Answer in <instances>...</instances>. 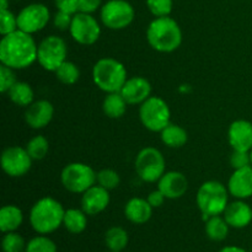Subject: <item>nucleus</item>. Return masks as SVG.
Returning a JSON list of instances; mask_svg holds the SVG:
<instances>
[{"label": "nucleus", "instance_id": "c03bdc74", "mask_svg": "<svg viewBox=\"0 0 252 252\" xmlns=\"http://www.w3.org/2000/svg\"><path fill=\"white\" fill-rule=\"evenodd\" d=\"M250 155H251V165H252V149L250 150Z\"/></svg>", "mask_w": 252, "mask_h": 252}, {"label": "nucleus", "instance_id": "a878e982", "mask_svg": "<svg viewBox=\"0 0 252 252\" xmlns=\"http://www.w3.org/2000/svg\"><path fill=\"white\" fill-rule=\"evenodd\" d=\"M7 96L15 105L21 106V107H29L33 102L34 93L29 83L16 81L14 86L7 91Z\"/></svg>", "mask_w": 252, "mask_h": 252}, {"label": "nucleus", "instance_id": "58836bf2", "mask_svg": "<svg viewBox=\"0 0 252 252\" xmlns=\"http://www.w3.org/2000/svg\"><path fill=\"white\" fill-rule=\"evenodd\" d=\"M54 4L58 11L68 12L70 15L79 12V0H54Z\"/></svg>", "mask_w": 252, "mask_h": 252}, {"label": "nucleus", "instance_id": "f8f14e48", "mask_svg": "<svg viewBox=\"0 0 252 252\" xmlns=\"http://www.w3.org/2000/svg\"><path fill=\"white\" fill-rule=\"evenodd\" d=\"M51 20V11L48 6L42 2H32L26 5L17 14L19 30L26 33L33 34L42 31Z\"/></svg>", "mask_w": 252, "mask_h": 252}, {"label": "nucleus", "instance_id": "bb28decb", "mask_svg": "<svg viewBox=\"0 0 252 252\" xmlns=\"http://www.w3.org/2000/svg\"><path fill=\"white\" fill-rule=\"evenodd\" d=\"M129 241L128 233L121 226H112L105 234V244L108 250L112 252H121L125 250Z\"/></svg>", "mask_w": 252, "mask_h": 252}, {"label": "nucleus", "instance_id": "e433bc0d", "mask_svg": "<svg viewBox=\"0 0 252 252\" xmlns=\"http://www.w3.org/2000/svg\"><path fill=\"white\" fill-rule=\"evenodd\" d=\"M230 165L234 170L243 169V167L251 165L250 152H243V150H233L230 155Z\"/></svg>", "mask_w": 252, "mask_h": 252}, {"label": "nucleus", "instance_id": "6e6552de", "mask_svg": "<svg viewBox=\"0 0 252 252\" xmlns=\"http://www.w3.org/2000/svg\"><path fill=\"white\" fill-rule=\"evenodd\" d=\"M135 172L145 182H158L166 172L162 153L154 147H147L138 153L134 161Z\"/></svg>", "mask_w": 252, "mask_h": 252}, {"label": "nucleus", "instance_id": "c85d7f7f", "mask_svg": "<svg viewBox=\"0 0 252 252\" xmlns=\"http://www.w3.org/2000/svg\"><path fill=\"white\" fill-rule=\"evenodd\" d=\"M56 78L64 85H74L80 78V70L78 65L70 61H65L56 71Z\"/></svg>", "mask_w": 252, "mask_h": 252}, {"label": "nucleus", "instance_id": "9d476101", "mask_svg": "<svg viewBox=\"0 0 252 252\" xmlns=\"http://www.w3.org/2000/svg\"><path fill=\"white\" fill-rule=\"evenodd\" d=\"M134 16V7L127 0H108L100 9V19L103 26L115 31L127 29Z\"/></svg>", "mask_w": 252, "mask_h": 252}, {"label": "nucleus", "instance_id": "79ce46f5", "mask_svg": "<svg viewBox=\"0 0 252 252\" xmlns=\"http://www.w3.org/2000/svg\"><path fill=\"white\" fill-rule=\"evenodd\" d=\"M219 252H246L244 249L239 248V246H225L221 249Z\"/></svg>", "mask_w": 252, "mask_h": 252}, {"label": "nucleus", "instance_id": "a18cd8bd", "mask_svg": "<svg viewBox=\"0 0 252 252\" xmlns=\"http://www.w3.org/2000/svg\"><path fill=\"white\" fill-rule=\"evenodd\" d=\"M110 252H112V251H110Z\"/></svg>", "mask_w": 252, "mask_h": 252}, {"label": "nucleus", "instance_id": "4be33fe9", "mask_svg": "<svg viewBox=\"0 0 252 252\" xmlns=\"http://www.w3.org/2000/svg\"><path fill=\"white\" fill-rule=\"evenodd\" d=\"M24 221V213L15 204H6L0 209V230L2 233L16 231Z\"/></svg>", "mask_w": 252, "mask_h": 252}, {"label": "nucleus", "instance_id": "a19ab883", "mask_svg": "<svg viewBox=\"0 0 252 252\" xmlns=\"http://www.w3.org/2000/svg\"><path fill=\"white\" fill-rule=\"evenodd\" d=\"M147 199H148V202H149L150 206H152L153 208H159V207H161L162 204H164L166 197H165V194L162 193V192L160 191L159 189H157L155 191L150 192Z\"/></svg>", "mask_w": 252, "mask_h": 252}, {"label": "nucleus", "instance_id": "f03ea898", "mask_svg": "<svg viewBox=\"0 0 252 252\" xmlns=\"http://www.w3.org/2000/svg\"><path fill=\"white\" fill-rule=\"evenodd\" d=\"M147 39L160 53L175 52L182 43V31L176 20L170 16L155 17L147 30Z\"/></svg>", "mask_w": 252, "mask_h": 252}, {"label": "nucleus", "instance_id": "4c0bfd02", "mask_svg": "<svg viewBox=\"0 0 252 252\" xmlns=\"http://www.w3.org/2000/svg\"><path fill=\"white\" fill-rule=\"evenodd\" d=\"M71 21H73V15L64 11H57L53 17V25L59 31H66L70 29Z\"/></svg>", "mask_w": 252, "mask_h": 252}, {"label": "nucleus", "instance_id": "f3484780", "mask_svg": "<svg viewBox=\"0 0 252 252\" xmlns=\"http://www.w3.org/2000/svg\"><path fill=\"white\" fill-rule=\"evenodd\" d=\"M226 187L229 193L236 199H248L252 197V165L234 170Z\"/></svg>", "mask_w": 252, "mask_h": 252}, {"label": "nucleus", "instance_id": "423d86ee", "mask_svg": "<svg viewBox=\"0 0 252 252\" xmlns=\"http://www.w3.org/2000/svg\"><path fill=\"white\" fill-rule=\"evenodd\" d=\"M97 172L84 162H70L62 170L61 182L66 191L83 194L90 187L96 185Z\"/></svg>", "mask_w": 252, "mask_h": 252}, {"label": "nucleus", "instance_id": "c9c22d12", "mask_svg": "<svg viewBox=\"0 0 252 252\" xmlns=\"http://www.w3.org/2000/svg\"><path fill=\"white\" fill-rule=\"evenodd\" d=\"M16 75L14 69L1 64L0 65V91L2 94H7V91L16 83Z\"/></svg>", "mask_w": 252, "mask_h": 252}, {"label": "nucleus", "instance_id": "72a5a7b5", "mask_svg": "<svg viewBox=\"0 0 252 252\" xmlns=\"http://www.w3.org/2000/svg\"><path fill=\"white\" fill-rule=\"evenodd\" d=\"M19 30L17 25V15L7 10H0V33L1 36L12 33V32Z\"/></svg>", "mask_w": 252, "mask_h": 252}, {"label": "nucleus", "instance_id": "393cba45", "mask_svg": "<svg viewBox=\"0 0 252 252\" xmlns=\"http://www.w3.org/2000/svg\"><path fill=\"white\" fill-rule=\"evenodd\" d=\"M63 225L71 234H81L88 226V214L83 209L70 208L64 213Z\"/></svg>", "mask_w": 252, "mask_h": 252}, {"label": "nucleus", "instance_id": "1a4fd4ad", "mask_svg": "<svg viewBox=\"0 0 252 252\" xmlns=\"http://www.w3.org/2000/svg\"><path fill=\"white\" fill-rule=\"evenodd\" d=\"M68 48L62 37L51 34L42 39L37 48V62L47 71H56L66 61Z\"/></svg>", "mask_w": 252, "mask_h": 252}, {"label": "nucleus", "instance_id": "c756f323", "mask_svg": "<svg viewBox=\"0 0 252 252\" xmlns=\"http://www.w3.org/2000/svg\"><path fill=\"white\" fill-rule=\"evenodd\" d=\"M26 150L32 160H42L49 152V142L43 135H36L31 138L26 144Z\"/></svg>", "mask_w": 252, "mask_h": 252}, {"label": "nucleus", "instance_id": "f257e3e1", "mask_svg": "<svg viewBox=\"0 0 252 252\" xmlns=\"http://www.w3.org/2000/svg\"><path fill=\"white\" fill-rule=\"evenodd\" d=\"M37 48L38 44L32 34L17 30L2 36L0 41V62L14 70L26 69L37 62Z\"/></svg>", "mask_w": 252, "mask_h": 252}, {"label": "nucleus", "instance_id": "f704fd0d", "mask_svg": "<svg viewBox=\"0 0 252 252\" xmlns=\"http://www.w3.org/2000/svg\"><path fill=\"white\" fill-rule=\"evenodd\" d=\"M147 6L155 17L170 16L174 2L172 0H147Z\"/></svg>", "mask_w": 252, "mask_h": 252}, {"label": "nucleus", "instance_id": "7ed1b4c3", "mask_svg": "<svg viewBox=\"0 0 252 252\" xmlns=\"http://www.w3.org/2000/svg\"><path fill=\"white\" fill-rule=\"evenodd\" d=\"M65 209L61 202L52 197H43L32 206L30 211V224L41 235L52 234L63 225Z\"/></svg>", "mask_w": 252, "mask_h": 252}, {"label": "nucleus", "instance_id": "37998d69", "mask_svg": "<svg viewBox=\"0 0 252 252\" xmlns=\"http://www.w3.org/2000/svg\"><path fill=\"white\" fill-rule=\"evenodd\" d=\"M10 0H0V10H7L9 9Z\"/></svg>", "mask_w": 252, "mask_h": 252}, {"label": "nucleus", "instance_id": "dca6fc26", "mask_svg": "<svg viewBox=\"0 0 252 252\" xmlns=\"http://www.w3.org/2000/svg\"><path fill=\"white\" fill-rule=\"evenodd\" d=\"M120 93L128 105H142L152 96V85L148 79L143 76H132L127 79Z\"/></svg>", "mask_w": 252, "mask_h": 252}, {"label": "nucleus", "instance_id": "aec40b11", "mask_svg": "<svg viewBox=\"0 0 252 252\" xmlns=\"http://www.w3.org/2000/svg\"><path fill=\"white\" fill-rule=\"evenodd\" d=\"M223 217L230 228H246L252 221V208L244 199H238L228 204Z\"/></svg>", "mask_w": 252, "mask_h": 252}, {"label": "nucleus", "instance_id": "39448f33", "mask_svg": "<svg viewBox=\"0 0 252 252\" xmlns=\"http://www.w3.org/2000/svg\"><path fill=\"white\" fill-rule=\"evenodd\" d=\"M229 194L228 187L216 180L201 185L197 192L196 202L204 220L224 213L229 204Z\"/></svg>", "mask_w": 252, "mask_h": 252}, {"label": "nucleus", "instance_id": "0eeeda50", "mask_svg": "<svg viewBox=\"0 0 252 252\" xmlns=\"http://www.w3.org/2000/svg\"><path fill=\"white\" fill-rule=\"evenodd\" d=\"M142 125L150 132H161L171 120V111L166 101L159 96H150L139 106Z\"/></svg>", "mask_w": 252, "mask_h": 252}, {"label": "nucleus", "instance_id": "2f4dec72", "mask_svg": "<svg viewBox=\"0 0 252 252\" xmlns=\"http://www.w3.org/2000/svg\"><path fill=\"white\" fill-rule=\"evenodd\" d=\"M57 245L46 235L34 236L27 243L25 252H57Z\"/></svg>", "mask_w": 252, "mask_h": 252}, {"label": "nucleus", "instance_id": "cd10ccee", "mask_svg": "<svg viewBox=\"0 0 252 252\" xmlns=\"http://www.w3.org/2000/svg\"><path fill=\"white\" fill-rule=\"evenodd\" d=\"M229 224L220 216L211 217L206 220V234L211 240L223 241L229 234Z\"/></svg>", "mask_w": 252, "mask_h": 252}, {"label": "nucleus", "instance_id": "412c9836", "mask_svg": "<svg viewBox=\"0 0 252 252\" xmlns=\"http://www.w3.org/2000/svg\"><path fill=\"white\" fill-rule=\"evenodd\" d=\"M153 207L148 202V199L134 197L130 198L125 206V216L130 223L142 225L148 223L153 216Z\"/></svg>", "mask_w": 252, "mask_h": 252}, {"label": "nucleus", "instance_id": "5701e85b", "mask_svg": "<svg viewBox=\"0 0 252 252\" xmlns=\"http://www.w3.org/2000/svg\"><path fill=\"white\" fill-rule=\"evenodd\" d=\"M128 102L121 93H110L105 96L102 102V111L108 118L117 120L125 116Z\"/></svg>", "mask_w": 252, "mask_h": 252}, {"label": "nucleus", "instance_id": "473e14b6", "mask_svg": "<svg viewBox=\"0 0 252 252\" xmlns=\"http://www.w3.org/2000/svg\"><path fill=\"white\" fill-rule=\"evenodd\" d=\"M121 182V177L117 171L112 169H102L97 172V177H96V184L98 186L103 187V189H115L118 187Z\"/></svg>", "mask_w": 252, "mask_h": 252}, {"label": "nucleus", "instance_id": "2eb2a0df", "mask_svg": "<svg viewBox=\"0 0 252 252\" xmlns=\"http://www.w3.org/2000/svg\"><path fill=\"white\" fill-rule=\"evenodd\" d=\"M54 107L48 100L33 101L25 112V121L32 129H42L53 120Z\"/></svg>", "mask_w": 252, "mask_h": 252}, {"label": "nucleus", "instance_id": "20e7f679", "mask_svg": "<svg viewBox=\"0 0 252 252\" xmlns=\"http://www.w3.org/2000/svg\"><path fill=\"white\" fill-rule=\"evenodd\" d=\"M127 69L120 61L110 57L98 59L93 68V80L103 93H120L127 81Z\"/></svg>", "mask_w": 252, "mask_h": 252}, {"label": "nucleus", "instance_id": "b1692460", "mask_svg": "<svg viewBox=\"0 0 252 252\" xmlns=\"http://www.w3.org/2000/svg\"><path fill=\"white\" fill-rule=\"evenodd\" d=\"M160 137H161L162 143L169 148H181L189 140V134H187L186 129L182 128L181 126L174 125L170 123L167 125L164 129L160 132Z\"/></svg>", "mask_w": 252, "mask_h": 252}, {"label": "nucleus", "instance_id": "ea45409f", "mask_svg": "<svg viewBox=\"0 0 252 252\" xmlns=\"http://www.w3.org/2000/svg\"><path fill=\"white\" fill-rule=\"evenodd\" d=\"M101 6H102V0H79V12L94 14L101 9Z\"/></svg>", "mask_w": 252, "mask_h": 252}, {"label": "nucleus", "instance_id": "ddd939ff", "mask_svg": "<svg viewBox=\"0 0 252 252\" xmlns=\"http://www.w3.org/2000/svg\"><path fill=\"white\" fill-rule=\"evenodd\" d=\"M0 164H1L2 171L7 176L21 177L25 176L31 169L32 158L27 153L26 148L12 145V147H7L2 152Z\"/></svg>", "mask_w": 252, "mask_h": 252}, {"label": "nucleus", "instance_id": "6ab92c4d", "mask_svg": "<svg viewBox=\"0 0 252 252\" xmlns=\"http://www.w3.org/2000/svg\"><path fill=\"white\" fill-rule=\"evenodd\" d=\"M228 140L233 150L250 152L252 149V123L246 120H236L229 126Z\"/></svg>", "mask_w": 252, "mask_h": 252}, {"label": "nucleus", "instance_id": "7c9ffc66", "mask_svg": "<svg viewBox=\"0 0 252 252\" xmlns=\"http://www.w3.org/2000/svg\"><path fill=\"white\" fill-rule=\"evenodd\" d=\"M26 245L24 238L16 231H10L5 233L4 238L1 240L2 252H25Z\"/></svg>", "mask_w": 252, "mask_h": 252}, {"label": "nucleus", "instance_id": "9b49d317", "mask_svg": "<svg viewBox=\"0 0 252 252\" xmlns=\"http://www.w3.org/2000/svg\"><path fill=\"white\" fill-rule=\"evenodd\" d=\"M70 36L76 43L83 46H91L96 43L101 36V26L93 14L85 12H76L73 15L71 21Z\"/></svg>", "mask_w": 252, "mask_h": 252}, {"label": "nucleus", "instance_id": "4468645a", "mask_svg": "<svg viewBox=\"0 0 252 252\" xmlns=\"http://www.w3.org/2000/svg\"><path fill=\"white\" fill-rule=\"evenodd\" d=\"M108 192V189L98 186L97 184L94 185L81 196V209L91 217L102 213L111 201Z\"/></svg>", "mask_w": 252, "mask_h": 252}, {"label": "nucleus", "instance_id": "a211bd4d", "mask_svg": "<svg viewBox=\"0 0 252 252\" xmlns=\"http://www.w3.org/2000/svg\"><path fill=\"white\" fill-rule=\"evenodd\" d=\"M158 189L167 199L181 198L189 189V180L180 171H167L158 181Z\"/></svg>", "mask_w": 252, "mask_h": 252}]
</instances>
